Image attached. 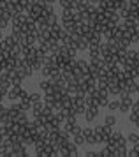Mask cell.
Masks as SVG:
<instances>
[{
    "mask_svg": "<svg viewBox=\"0 0 139 157\" xmlns=\"http://www.w3.org/2000/svg\"><path fill=\"white\" fill-rule=\"evenodd\" d=\"M107 145H111V147H122V145H127V138L122 132L118 131H113L111 136H109V140H107Z\"/></svg>",
    "mask_w": 139,
    "mask_h": 157,
    "instance_id": "obj_1",
    "label": "cell"
},
{
    "mask_svg": "<svg viewBox=\"0 0 139 157\" xmlns=\"http://www.w3.org/2000/svg\"><path fill=\"white\" fill-rule=\"evenodd\" d=\"M21 92H23V86L21 85H13L9 90H7V99H11L13 102L14 101H20Z\"/></svg>",
    "mask_w": 139,
    "mask_h": 157,
    "instance_id": "obj_2",
    "label": "cell"
},
{
    "mask_svg": "<svg viewBox=\"0 0 139 157\" xmlns=\"http://www.w3.org/2000/svg\"><path fill=\"white\" fill-rule=\"evenodd\" d=\"M85 120L88 122V124H92V122L95 120L99 117V108H95V106H90V108H86L85 109Z\"/></svg>",
    "mask_w": 139,
    "mask_h": 157,
    "instance_id": "obj_3",
    "label": "cell"
},
{
    "mask_svg": "<svg viewBox=\"0 0 139 157\" xmlns=\"http://www.w3.org/2000/svg\"><path fill=\"white\" fill-rule=\"evenodd\" d=\"M76 44H77V51H85V50H88V46H90V39L86 36H79Z\"/></svg>",
    "mask_w": 139,
    "mask_h": 157,
    "instance_id": "obj_4",
    "label": "cell"
},
{
    "mask_svg": "<svg viewBox=\"0 0 139 157\" xmlns=\"http://www.w3.org/2000/svg\"><path fill=\"white\" fill-rule=\"evenodd\" d=\"M42 108H44V102H42V101H39V102H34V104H32V109H30V111H32V117H34V118L42 111Z\"/></svg>",
    "mask_w": 139,
    "mask_h": 157,
    "instance_id": "obj_5",
    "label": "cell"
},
{
    "mask_svg": "<svg viewBox=\"0 0 139 157\" xmlns=\"http://www.w3.org/2000/svg\"><path fill=\"white\" fill-rule=\"evenodd\" d=\"M65 148H67V155H70V157L79 155V152H77V145H76V143H72V141H70L69 145L65 147Z\"/></svg>",
    "mask_w": 139,
    "mask_h": 157,
    "instance_id": "obj_6",
    "label": "cell"
},
{
    "mask_svg": "<svg viewBox=\"0 0 139 157\" xmlns=\"http://www.w3.org/2000/svg\"><path fill=\"white\" fill-rule=\"evenodd\" d=\"M107 109L109 111H118V108H120V99H109L107 101Z\"/></svg>",
    "mask_w": 139,
    "mask_h": 157,
    "instance_id": "obj_7",
    "label": "cell"
},
{
    "mask_svg": "<svg viewBox=\"0 0 139 157\" xmlns=\"http://www.w3.org/2000/svg\"><path fill=\"white\" fill-rule=\"evenodd\" d=\"M62 9H76V0H58Z\"/></svg>",
    "mask_w": 139,
    "mask_h": 157,
    "instance_id": "obj_8",
    "label": "cell"
},
{
    "mask_svg": "<svg viewBox=\"0 0 139 157\" xmlns=\"http://www.w3.org/2000/svg\"><path fill=\"white\" fill-rule=\"evenodd\" d=\"M67 131H69V134L70 136H74V134H79V132H81V131H83V127H81V125H79V124H72V125H70V127H67Z\"/></svg>",
    "mask_w": 139,
    "mask_h": 157,
    "instance_id": "obj_9",
    "label": "cell"
},
{
    "mask_svg": "<svg viewBox=\"0 0 139 157\" xmlns=\"http://www.w3.org/2000/svg\"><path fill=\"white\" fill-rule=\"evenodd\" d=\"M115 155H116V157H125V155H129V150H127V145L116 147V150H115Z\"/></svg>",
    "mask_w": 139,
    "mask_h": 157,
    "instance_id": "obj_10",
    "label": "cell"
},
{
    "mask_svg": "<svg viewBox=\"0 0 139 157\" xmlns=\"http://www.w3.org/2000/svg\"><path fill=\"white\" fill-rule=\"evenodd\" d=\"M72 143H76L77 147H81V145H86V140H85V136L79 132V134H74V136H72Z\"/></svg>",
    "mask_w": 139,
    "mask_h": 157,
    "instance_id": "obj_11",
    "label": "cell"
},
{
    "mask_svg": "<svg viewBox=\"0 0 139 157\" xmlns=\"http://www.w3.org/2000/svg\"><path fill=\"white\" fill-rule=\"evenodd\" d=\"M49 86H51V81H49L48 78H44V79H41V81H39V88H41L44 94L49 90Z\"/></svg>",
    "mask_w": 139,
    "mask_h": 157,
    "instance_id": "obj_12",
    "label": "cell"
},
{
    "mask_svg": "<svg viewBox=\"0 0 139 157\" xmlns=\"http://www.w3.org/2000/svg\"><path fill=\"white\" fill-rule=\"evenodd\" d=\"M116 124V117L113 113H109V115H106V118H104V125H109V127H113Z\"/></svg>",
    "mask_w": 139,
    "mask_h": 157,
    "instance_id": "obj_13",
    "label": "cell"
},
{
    "mask_svg": "<svg viewBox=\"0 0 139 157\" xmlns=\"http://www.w3.org/2000/svg\"><path fill=\"white\" fill-rule=\"evenodd\" d=\"M46 23H48V27H53V25H56V23H58V18H56L55 13H51V14L46 16Z\"/></svg>",
    "mask_w": 139,
    "mask_h": 157,
    "instance_id": "obj_14",
    "label": "cell"
},
{
    "mask_svg": "<svg viewBox=\"0 0 139 157\" xmlns=\"http://www.w3.org/2000/svg\"><path fill=\"white\" fill-rule=\"evenodd\" d=\"M41 74H42V78H48L51 76V67H48V65H42L41 67Z\"/></svg>",
    "mask_w": 139,
    "mask_h": 157,
    "instance_id": "obj_15",
    "label": "cell"
},
{
    "mask_svg": "<svg viewBox=\"0 0 139 157\" xmlns=\"http://www.w3.org/2000/svg\"><path fill=\"white\" fill-rule=\"evenodd\" d=\"M129 155L130 157H139V143H134L132 150H129Z\"/></svg>",
    "mask_w": 139,
    "mask_h": 157,
    "instance_id": "obj_16",
    "label": "cell"
},
{
    "mask_svg": "<svg viewBox=\"0 0 139 157\" xmlns=\"http://www.w3.org/2000/svg\"><path fill=\"white\" fill-rule=\"evenodd\" d=\"M127 141L132 143V145H134V143H139V136L136 134V132H130V134L127 136Z\"/></svg>",
    "mask_w": 139,
    "mask_h": 157,
    "instance_id": "obj_17",
    "label": "cell"
},
{
    "mask_svg": "<svg viewBox=\"0 0 139 157\" xmlns=\"http://www.w3.org/2000/svg\"><path fill=\"white\" fill-rule=\"evenodd\" d=\"M30 101H32V104L34 102H39V101H42V95L41 94H30Z\"/></svg>",
    "mask_w": 139,
    "mask_h": 157,
    "instance_id": "obj_18",
    "label": "cell"
},
{
    "mask_svg": "<svg viewBox=\"0 0 139 157\" xmlns=\"http://www.w3.org/2000/svg\"><path fill=\"white\" fill-rule=\"evenodd\" d=\"M99 152H93V150H86L85 152V157H97Z\"/></svg>",
    "mask_w": 139,
    "mask_h": 157,
    "instance_id": "obj_19",
    "label": "cell"
},
{
    "mask_svg": "<svg viewBox=\"0 0 139 157\" xmlns=\"http://www.w3.org/2000/svg\"><path fill=\"white\" fill-rule=\"evenodd\" d=\"M6 97H7V90H2V88H0V102L6 99Z\"/></svg>",
    "mask_w": 139,
    "mask_h": 157,
    "instance_id": "obj_20",
    "label": "cell"
},
{
    "mask_svg": "<svg viewBox=\"0 0 139 157\" xmlns=\"http://www.w3.org/2000/svg\"><path fill=\"white\" fill-rule=\"evenodd\" d=\"M88 2H90V4H95V6L99 4V0H88Z\"/></svg>",
    "mask_w": 139,
    "mask_h": 157,
    "instance_id": "obj_21",
    "label": "cell"
}]
</instances>
